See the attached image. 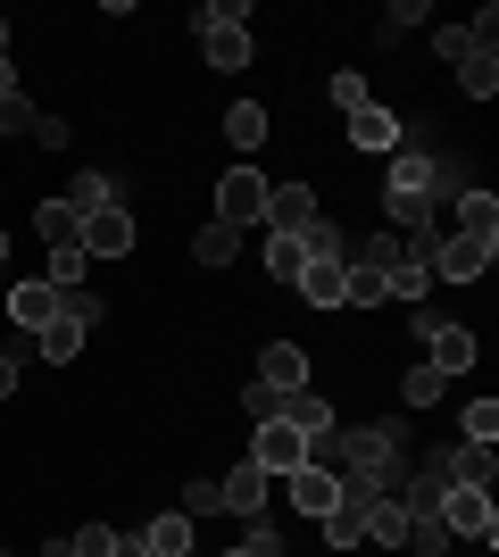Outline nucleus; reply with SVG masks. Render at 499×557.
<instances>
[{"instance_id": "nucleus-27", "label": "nucleus", "mask_w": 499, "mask_h": 557, "mask_svg": "<svg viewBox=\"0 0 499 557\" xmlns=\"http://www.w3.org/2000/svg\"><path fill=\"white\" fill-rule=\"evenodd\" d=\"M59 200H67L75 216H100V209H117V184H109V175H75Z\"/></svg>"}, {"instance_id": "nucleus-19", "label": "nucleus", "mask_w": 499, "mask_h": 557, "mask_svg": "<svg viewBox=\"0 0 499 557\" xmlns=\"http://www.w3.org/2000/svg\"><path fill=\"white\" fill-rule=\"evenodd\" d=\"M142 541V557H191V516L175 508V516H150V533H134Z\"/></svg>"}, {"instance_id": "nucleus-1", "label": "nucleus", "mask_w": 499, "mask_h": 557, "mask_svg": "<svg viewBox=\"0 0 499 557\" xmlns=\"http://www.w3.org/2000/svg\"><path fill=\"white\" fill-rule=\"evenodd\" d=\"M416 349H425V367L441 374V383H450V374H466L483 358V342H475V325H458V317H433V308H416Z\"/></svg>"}, {"instance_id": "nucleus-16", "label": "nucleus", "mask_w": 499, "mask_h": 557, "mask_svg": "<svg viewBox=\"0 0 499 557\" xmlns=\"http://www.w3.org/2000/svg\"><path fill=\"white\" fill-rule=\"evenodd\" d=\"M9 317H17V333H42L59 317V292L50 283H9Z\"/></svg>"}, {"instance_id": "nucleus-17", "label": "nucleus", "mask_w": 499, "mask_h": 557, "mask_svg": "<svg viewBox=\"0 0 499 557\" xmlns=\"http://www.w3.org/2000/svg\"><path fill=\"white\" fill-rule=\"evenodd\" d=\"M425 191H433V159L400 150V159H391V184H383V200H416V209H425ZM425 216H433V209H425Z\"/></svg>"}, {"instance_id": "nucleus-30", "label": "nucleus", "mask_w": 499, "mask_h": 557, "mask_svg": "<svg viewBox=\"0 0 499 557\" xmlns=\"http://www.w3.org/2000/svg\"><path fill=\"white\" fill-rule=\"evenodd\" d=\"M34 233H42L50 250H67L75 233H84V216H75V209H67V200H42V209H34Z\"/></svg>"}, {"instance_id": "nucleus-14", "label": "nucleus", "mask_w": 499, "mask_h": 557, "mask_svg": "<svg viewBox=\"0 0 499 557\" xmlns=\"http://www.w3.org/2000/svg\"><path fill=\"white\" fill-rule=\"evenodd\" d=\"M316 216V191L309 184H266V225L275 233H300Z\"/></svg>"}, {"instance_id": "nucleus-43", "label": "nucleus", "mask_w": 499, "mask_h": 557, "mask_svg": "<svg viewBox=\"0 0 499 557\" xmlns=\"http://www.w3.org/2000/svg\"><path fill=\"white\" fill-rule=\"evenodd\" d=\"M466 42H475V34H466V25H441V34H433V50H441V59H450V67H458V59H466Z\"/></svg>"}, {"instance_id": "nucleus-24", "label": "nucleus", "mask_w": 499, "mask_h": 557, "mask_svg": "<svg viewBox=\"0 0 499 557\" xmlns=\"http://www.w3.org/2000/svg\"><path fill=\"white\" fill-rule=\"evenodd\" d=\"M191 258H200V267H234V258H241V233H234V225H216V216H209V225L191 233Z\"/></svg>"}, {"instance_id": "nucleus-3", "label": "nucleus", "mask_w": 499, "mask_h": 557, "mask_svg": "<svg viewBox=\"0 0 499 557\" xmlns=\"http://www.w3.org/2000/svg\"><path fill=\"white\" fill-rule=\"evenodd\" d=\"M216 225H266V175L259 166H225L216 175Z\"/></svg>"}, {"instance_id": "nucleus-28", "label": "nucleus", "mask_w": 499, "mask_h": 557, "mask_svg": "<svg viewBox=\"0 0 499 557\" xmlns=\"http://www.w3.org/2000/svg\"><path fill=\"white\" fill-rule=\"evenodd\" d=\"M400 533H408V508L400 499H375L366 508V549H400Z\"/></svg>"}, {"instance_id": "nucleus-6", "label": "nucleus", "mask_w": 499, "mask_h": 557, "mask_svg": "<svg viewBox=\"0 0 499 557\" xmlns=\"http://www.w3.org/2000/svg\"><path fill=\"white\" fill-rule=\"evenodd\" d=\"M433 474L450 491H491V474H499V458H491V442H450V449H433Z\"/></svg>"}, {"instance_id": "nucleus-40", "label": "nucleus", "mask_w": 499, "mask_h": 557, "mask_svg": "<svg viewBox=\"0 0 499 557\" xmlns=\"http://www.w3.org/2000/svg\"><path fill=\"white\" fill-rule=\"evenodd\" d=\"M42 283H59V292H67V283H84V250H75V242H67V250H50V275Z\"/></svg>"}, {"instance_id": "nucleus-8", "label": "nucleus", "mask_w": 499, "mask_h": 557, "mask_svg": "<svg viewBox=\"0 0 499 557\" xmlns=\"http://www.w3.org/2000/svg\"><path fill=\"white\" fill-rule=\"evenodd\" d=\"M275 491H284V508L291 516H325L333 499H341V474H325V466H291V474H275Z\"/></svg>"}, {"instance_id": "nucleus-7", "label": "nucleus", "mask_w": 499, "mask_h": 557, "mask_svg": "<svg viewBox=\"0 0 499 557\" xmlns=\"http://www.w3.org/2000/svg\"><path fill=\"white\" fill-rule=\"evenodd\" d=\"M441 533H450V541H483V549H491V541H499L491 491H450V499H441Z\"/></svg>"}, {"instance_id": "nucleus-34", "label": "nucleus", "mask_w": 499, "mask_h": 557, "mask_svg": "<svg viewBox=\"0 0 499 557\" xmlns=\"http://www.w3.org/2000/svg\"><path fill=\"white\" fill-rule=\"evenodd\" d=\"M34 349H42V358H75V349H84V325H67V317H50V325L34 333Z\"/></svg>"}, {"instance_id": "nucleus-44", "label": "nucleus", "mask_w": 499, "mask_h": 557, "mask_svg": "<svg viewBox=\"0 0 499 557\" xmlns=\"http://www.w3.org/2000/svg\"><path fill=\"white\" fill-rule=\"evenodd\" d=\"M34 141H42V150H67L75 134H67V116H34Z\"/></svg>"}, {"instance_id": "nucleus-26", "label": "nucleus", "mask_w": 499, "mask_h": 557, "mask_svg": "<svg viewBox=\"0 0 499 557\" xmlns=\"http://www.w3.org/2000/svg\"><path fill=\"white\" fill-rule=\"evenodd\" d=\"M50 292H59V283H50ZM59 317H67V325H84V333H92L100 317H109V300H100L92 283H67V292H59Z\"/></svg>"}, {"instance_id": "nucleus-25", "label": "nucleus", "mask_w": 499, "mask_h": 557, "mask_svg": "<svg viewBox=\"0 0 499 557\" xmlns=\"http://www.w3.org/2000/svg\"><path fill=\"white\" fill-rule=\"evenodd\" d=\"M300 267H309V250H300V233H266V275H275V283L291 292V283H300Z\"/></svg>"}, {"instance_id": "nucleus-15", "label": "nucleus", "mask_w": 499, "mask_h": 557, "mask_svg": "<svg viewBox=\"0 0 499 557\" xmlns=\"http://www.w3.org/2000/svg\"><path fill=\"white\" fill-rule=\"evenodd\" d=\"M275 424H291V433H309V442H316V433H333L341 417H333L325 392H284V417H275Z\"/></svg>"}, {"instance_id": "nucleus-32", "label": "nucleus", "mask_w": 499, "mask_h": 557, "mask_svg": "<svg viewBox=\"0 0 499 557\" xmlns=\"http://www.w3.org/2000/svg\"><path fill=\"white\" fill-rule=\"evenodd\" d=\"M341 308H383V275L375 267H341Z\"/></svg>"}, {"instance_id": "nucleus-42", "label": "nucleus", "mask_w": 499, "mask_h": 557, "mask_svg": "<svg viewBox=\"0 0 499 557\" xmlns=\"http://www.w3.org/2000/svg\"><path fill=\"white\" fill-rule=\"evenodd\" d=\"M184 516H191V524H200V516H225V508H216V483H184Z\"/></svg>"}, {"instance_id": "nucleus-45", "label": "nucleus", "mask_w": 499, "mask_h": 557, "mask_svg": "<svg viewBox=\"0 0 499 557\" xmlns=\"http://www.w3.org/2000/svg\"><path fill=\"white\" fill-rule=\"evenodd\" d=\"M17 392V349H0V399Z\"/></svg>"}, {"instance_id": "nucleus-49", "label": "nucleus", "mask_w": 499, "mask_h": 557, "mask_svg": "<svg viewBox=\"0 0 499 557\" xmlns=\"http://www.w3.org/2000/svg\"><path fill=\"white\" fill-rule=\"evenodd\" d=\"M216 557H250V549H216Z\"/></svg>"}, {"instance_id": "nucleus-20", "label": "nucleus", "mask_w": 499, "mask_h": 557, "mask_svg": "<svg viewBox=\"0 0 499 557\" xmlns=\"http://www.w3.org/2000/svg\"><path fill=\"white\" fill-rule=\"evenodd\" d=\"M291 292H300V300H309V308H341V258H309Z\"/></svg>"}, {"instance_id": "nucleus-33", "label": "nucleus", "mask_w": 499, "mask_h": 557, "mask_svg": "<svg viewBox=\"0 0 499 557\" xmlns=\"http://www.w3.org/2000/svg\"><path fill=\"white\" fill-rule=\"evenodd\" d=\"M241 417H250V424H275V417H284V392L250 374V383H241Z\"/></svg>"}, {"instance_id": "nucleus-13", "label": "nucleus", "mask_w": 499, "mask_h": 557, "mask_svg": "<svg viewBox=\"0 0 499 557\" xmlns=\"http://www.w3.org/2000/svg\"><path fill=\"white\" fill-rule=\"evenodd\" d=\"M259 383H275V392H309V349H300V342L259 349Z\"/></svg>"}, {"instance_id": "nucleus-10", "label": "nucleus", "mask_w": 499, "mask_h": 557, "mask_svg": "<svg viewBox=\"0 0 499 557\" xmlns=\"http://www.w3.org/2000/svg\"><path fill=\"white\" fill-rule=\"evenodd\" d=\"M250 466H259L266 483H275V474H291V466H309V433H291V424H259Z\"/></svg>"}, {"instance_id": "nucleus-46", "label": "nucleus", "mask_w": 499, "mask_h": 557, "mask_svg": "<svg viewBox=\"0 0 499 557\" xmlns=\"http://www.w3.org/2000/svg\"><path fill=\"white\" fill-rule=\"evenodd\" d=\"M0 92H17V67H9V50H0Z\"/></svg>"}, {"instance_id": "nucleus-23", "label": "nucleus", "mask_w": 499, "mask_h": 557, "mask_svg": "<svg viewBox=\"0 0 499 557\" xmlns=\"http://www.w3.org/2000/svg\"><path fill=\"white\" fill-rule=\"evenodd\" d=\"M400 233H391V225H375V233H366V242H358V250L350 258H341V267H375V275H391V267H400Z\"/></svg>"}, {"instance_id": "nucleus-37", "label": "nucleus", "mask_w": 499, "mask_h": 557, "mask_svg": "<svg viewBox=\"0 0 499 557\" xmlns=\"http://www.w3.org/2000/svg\"><path fill=\"white\" fill-rule=\"evenodd\" d=\"M458 424H466V442H499V399L483 392V399H475V408H466Z\"/></svg>"}, {"instance_id": "nucleus-38", "label": "nucleus", "mask_w": 499, "mask_h": 557, "mask_svg": "<svg viewBox=\"0 0 499 557\" xmlns=\"http://www.w3.org/2000/svg\"><path fill=\"white\" fill-rule=\"evenodd\" d=\"M400 392H408V408H433V399L450 392V383H441L433 367H408V383H400Z\"/></svg>"}, {"instance_id": "nucleus-12", "label": "nucleus", "mask_w": 499, "mask_h": 557, "mask_svg": "<svg viewBox=\"0 0 499 557\" xmlns=\"http://www.w3.org/2000/svg\"><path fill=\"white\" fill-rule=\"evenodd\" d=\"M350 141L383 159V150H400V116L383 109V100H358V109H350Z\"/></svg>"}, {"instance_id": "nucleus-9", "label": "nucleus", "mask_w": 499, "mask_h": 557, "mask_svg": "<svg viewBox=\"0 0 499 557\" xmlns=\"http://www.w3.org/2000/svg\"><path fill=\"white\" fill-rule=\"evenodd\" d=\"M134 242H142V233H134L125 200H117V209H100V216H84V233H75V250H84V258H125Z\"/></svg>"}, {"instance_id": "nucleus-36", "label": "nucleus", "mask_w": 499, "mask_h": 557, "mask_svg": "<svg viewBox=\"0 0 499 557\" xmlns=\"http://www.w3.org/2000/svg\"><path fill=\"white\" fill-rule=\"evenodd\" d=\"M34 116H42V109H34L25 92H0V134H9V141H17V134H34Z\"/></svg>"}, {"instance_id": "nucleus-22", "label": "nucleus", "mask_w": 499, "mask_h": 557, "mask_svg": "<svg viewBox=\"0 0 499 557\" xmlns=\"http://www.w3.org/2000/svg\"><path fill=\"white\" fill-rule=\"evenodd\" d=\"M425 292H433V267H425V258H400V267L383 275V300H408V308H425Z\"/></svg>"}, {"instance_id": "nucleus-4", "label": "nucleus", "mask_w": 499, "mask_h": 557, "mask_svg": "<svg viewBox=\"0 0 499 557\" xmlns=\"http://www.w3.org/2000/svg\"><path fill=\"white\" fill-rule=\"evenodd\" d=\"M366 508H375V491H358V483H341V499H333V508L316 516V533H325V549H333V557H350V549H366Z\"/></svg>"}, {"instance_id": "nucleus-29", "label": "nucleus", "mask_w": 499, "mask_h": 557, "mask_svg": "<svg viewBox=\"0 0 499 557\" xmlns=\"http://www.w3.org/2000/svg\"><path fill=\"white\" fill-rule=\"evenodd\" d=\"M225 141H234V150H259L266 141V109L259 100H234V109H225Z\"/></svg>"}, {"instance_id": "nucleus-47", "label": "nucleus", "mask_w": 499, "mask_h": 557, "mask_svg": "<svg viewBox=\"0 0 499 557\" xmlns=\"http://www.w3.org/2000/svg\"><path fill=\"white\" fill-rule=\"evenodd\" d=\"M0 275H9V225H0Z\"/></svg>"}, {"instance_id": "nucleus-11", "label": "nucleus", "mask_w": 499, "mask_h": 557, "mask_svg": "<svg viewBox=\"0 0 499 557\" xmlns=\"http://www.w3.org/2000/svg\"><path fill=\"white\" fill-rule=\"evenodd\" d=\"M266 491H275V483H266L259 466L241 458L234 474H225V483H216V508H225V516H241V524H250V516H266Z\"/></svg>"}, {"instance_id": "nucleus-31", "label": "nucleus", "mask_w": 499, "mask_h": 557, "mask_svg": "<svg viewBox=\"0 0 499 557\" xmlns=\"http://www.w3.org/2000/svg\"><path fill=\"white\" fill-rule=\"evenodd\" d=\"M400 549H416V557H450V533H441V516H408Z\"/></svg>"}, {"instance_id": "nucleus-18", "label": "nucleus", "mask_w": 499, "mask_h": 557, "mask_svg": "<svg viewBox=\"0 0 499 557\" xmlns=\"http://www.w3.org/2000/svg\"><path fill=\"white\" fill-rule=\"evenodd\" d=\"M458 92H466V100H491L499 92V50L491 42H466V59H458Z\"/></svg>"}, {"instance_id": "nucleus-2", "label": "nucleus", "mask_w": 499, "mask_h": 557, "mask_svg": "<svg viewBox=\"0 0 499 557\" xmlns=\"http://www.w3.org/2000/svg\"><path fill=\"white\" fill-rule=\"evenodd\" d=\"M200 50H209V67H250V0H209V9H200Z\"/></svg>"}, {"instance_id": "nucleus-35", "label": "nucleus", "mask_w": 499, "mask_h": 557, "mask_svg": "<svg viewBox=\"0 0 499 557\" xmlns=\"http://www.w3.org/2000/svg\"><path fill=\"white\" fill-rule=\"evenodd\" d=\"M416 25H425V0H391V9H383V42H408V34H416Z\"/></svg>"}, {"instance_id": "nucleus-5", "label": "nucleus", "mask_w": 499, "mask_h": 557, "mask_svg": "<svg viewBox=\"0 0 499 557\" xmlns=\"http://www.w3.org/2000/svg\"><path fill=\"white\" fill-rule=\"evenodd\" d=\"M491 258H499V233H458L450 225V233H441V250H433V275H441V283H475Z\"/></svg>"}, {"instance_id": "nucleus-48", "label": "nucleus", "mask_w": 499, "mask_h": 557, "mask_svg": "<svg viewBox=\"0 0 499 557\" xmlns=\"http://www.w3.org/2000/svg\"><path fill=\"white\" fill-rule=\"evenodd\" d=\"M9 34H17V25H9V17H0V50H9Z\"/></svg>"}, {"instance_id": "nucleus-21", "label": "nucleus", "mask_w": 499, "mask_h": 557, "mask_svg": "<svg viewBox=\"0 0 499 557\" xmlns=\"http://www.w3.org/2000/svg\"><path fill=\"white\" fill-rule=\"evenodd\" d=\"M450 209H458V216H450L458 233H499V191H475V184H466Z\"/></svg>"}, {"instance_id": "nucleus-41", "label": "nucleus", "mask_w": 499, "mask_h": 557, "mask_svg": "<svg viewBox=\"0 0 499 557\" xmlns=\"http://www.w3.org/2000/svg\"><path fill=\"white\" fill-rule=\"evenodd\" d=\"M358 100H375V92H366V75H350V67H341V75H333V109L350 116V109H358Z\"/></svg>"}, {"instance_id": "nucleus-39", "label": "nucleus", "mask_w": 499, "mask_h": 557, "mask_svg": "<svg viewBox=\"0 0 499 557\" xmlns=\"http://www.w3.org/2000/svg\"><path fill=\"white\" fill-rule=\"evenodd\" d=\"M458 191H466V166H458V159H433V191H425V209H433V200H458Z\"/></svg>"}]
</instances>
